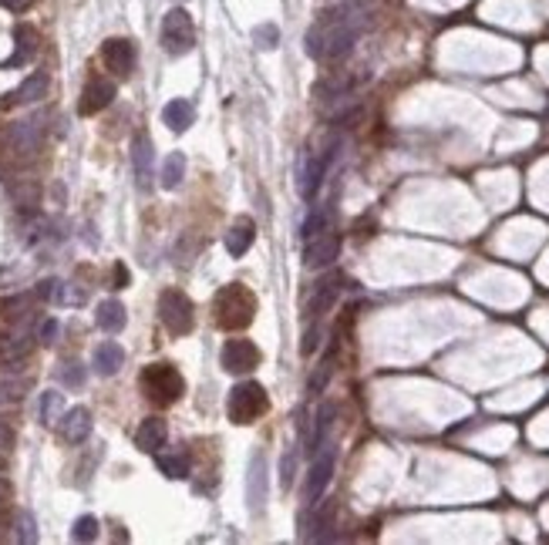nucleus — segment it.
<instances>
[{
    "label": "nucleus",
    "instance_id": "nucleus-1",
    "mask_svg": "<svg viewBox=\"0 0 549 545\" xmlns=\"http://www.w3.org/2000/svg\"><path fill=\"white\" fill-rule=\"evenodd\" d=\"M371 17L367 0H341L334 4L331 11H324L317 17V24L307 31L304 47L314 61H341L354 51V45L361 41Z\"/></svg>",
    "mask_w": 549,
    "mask_h": 545
},
{
    "label": "nucleus",
    "instance_id": "nucleus-2",
    "mask_svg": "<svg viewBox=\"0 0 549 545\" xmlns=\"http://www.w3.org/2000/svg\"><path fill=\"white\" fill-rule=\"evenodd\" d=\"M213 313H216V323L223 330H246L253 323V313H256V296H253L250 286L243 283H229L223 286L213 300Z\"/></svg>",
    "mask_w": 549,
    "mask_h": 545
},
{
    "label": "nucleus",
    "instance_id": "nucleus-3",
    "mask_svg": "<svg viewBox=\"0 0 549 545\" xmlns=\"http://www.w3.org/2000/svg\"><path fill=\"white\" fill-rule=\"evenodd\" d=\"M138 384H142V394L159 408H169L185 394V377L172 363H149L138 377Z\"/></svg>",
    "mask_w": 549,
    "mask_h": 545
},
{
    "label": "nucleus",
    "instance_id": "nucleus-4",
    "mask_svg": "<svg viewBox=\"0 0 549 545\" xmlns=\"http://www.w3.org/2000/svg\"><path fill=\"white\" fill-rule=\"evenodd\" d=\"M270 411V398H266L264 384H256V381H243L229 391L226 398V414L233 424H253V421H260Z\"/></svg>",
    "mask_w": 549,
    "mask_h": 545
},
{
    "label": "nucleus",
    "instance_id": "nucleus-5",
    "mask_svg": "<svg viewBox=\"0 0 549 545\" xmlns=\"http://www.w3.org/2000/svg\"><path fill=\"white\" fill-rule=\"evenodd\" d=\"M159 320H162V327L169 330V333H175V337L193 333V327H195L193 300H189L183 290H162L159 293Z\"/></svg>",
    "mask_w": 549,
    "mask_h": 545
},
{
    "label": "nucleus",
    "instance_id": "nucleus-6",
    "mask_svg": "<svg viewBox=\"0 0 549 545\" xmlns=\"http://www.w3.org/2000/svg\"><path fill=\"white\" fill-rule=\"evenodd\" d=\"M162 47H165L172 57H183L195 47V24L185 7H172V11L162 17Z\"/></svg>",
    "mask_w": 549,
    "mask_h": 545
},
{
    "label": "nucleus",
    "instance_id": "nucleus-7",
    "mask_svg": "<svg viewBox=\"0 0 549 545\" xmlns=\"http://www.w3.org/2000/svg\"><path fill=\"white\" fill-rule=\"evenodd\" d=\"M334 465H337V444L327 441L321 451L314 454V465L307 471V489H304V501L307 505H317L324 499V491H327V485H331L334 478Z\"/></svg>",
    "mask_w": 549,
    "mask_h": 545
},
{
    "label": "nucleus",
    "instance_id": "nucleus-8",
    "mask_svg": "<svg viewBox=\"0 0 549 545\" xmlns=\"http://www.w3.org/2000/svg\"><path fill=\"white\" fill-rule=\"evenodd\" d=\"M45 132H47V114H31V118L14 122L11 132H7V142H11L14 155L31 159L37 148H41V142H45Z\"/></svg>",
    "mask_w": 549,
    "mask_h": 545
},
{
    "label": "nucleus",
    "instance_id": "nucleus-9",
    "mask_svg": "<svg viewBox=\"0 0 549 545\" xmlns=\"http://www.w3.org/2000/svg\"><path fill=\"white\" fill-rule=\"evenodd\" d=\"M337 148H341V142L334 138L324 152H310L307 159H304V169H300V195H304L307 203H314V195L321 193V182H324V175H327V169H331Z\"/></svg>",
    "mask_w": 549,
    "mask_h": 545
},
{
    "label": "nucleus",
    "instance_id": "nucleus-10",
    "mask_svg": "<svg viewBox=\"0 0 549 545\" xmlns=\"http://www.w3.org/2000/svg\"><path fill=\"white\" fill-rule=\"evenodd\" d=\"M219 363L229 374H250L260 367V347L246 337H233V341L223 343V353H219Z\"/></svg>",
    "mask_w": 549,
    "mask_h": 545
},
{
    "label": "nucleus",
    "instance_id": "nucleus-11",
    "mask_svg": "<svg viewBox=\"0 0 549 545\" xmlns=\"http://www.w3.org/2000/svg\"><path fill=\"white\" fill-rule=\"evenodd\" d=\"M307 246H304V263H307L310 270H324V266H331L337 256H341V233L334 226L321 229L317 236L304 239Z\"/></svg>",
    "mask_w": 549,
    "mask_h": 545
},
{
    "label": "nucleus",
    "instance_id": "nucleus-12",
    "mask_svg": "<svg viewBox=\"0 0 549 545\" xmlns=\"http://www.w3.org/2000/svg\"><path fill=\"white\" fill-rule=\"evenodd\" d=\"M102 61L112 74L128 78V74L135 71V45L125 41V37H108L102 45Z\"/></svg>",
    "mask_w": 549,
    "mask_h": 545
},
{
    "label": "nucleus",
    "instance_id": "nucleus-13",
    "mask_svg": "<svg viewBox=\"0 0 549 545\" xmlns=\"http://www.w3.org/2000/svg\"><path fill=\"white\" fill-rule=\"evenodd\" d=\"M246 501H250V511H264V505H266V454L264 451L250 454V471H246Z\"/></svg>",
    "mask_w": 549,
    "mask_h": 545
},
{
    "label": "nucleus",
    "instance_id": "nucleus-14",
    "mask_svg": "<svg viewBox=\"0 0 549 545\" xmlns=\"http://www.w3.org/2000/svg\"><path fill=\"white\" fill-rule=\"evenodd\" d=\"M112 102H115V81L92 78L88 84H85V91H81L78 112L81 114H98V112H105Z\"/></svg>",
    "mask_w": 549,
    "mask_h": 545
},
{
    "label": "nucleus",
    "instance_id": "nucleus-15",
    "mask_svg": "<svg viewBox=\"0 0 549 545\" xmlns=\"http://www.w3.org/2000/svg\"><path fill=\"white\" fill-rule=\"evenodd\" d=\"M92 411L88 408H71L65 411L61 418H57V428H61V438L68 444H81L88 441V434H92Z\"/></svg>",
    "mask_w": 549,
    "mask_h": 545
},
{
    "label": "nucleus",
    "instance_id": "nucleus-16",
    "mask_svg": "<svg viewBox=\"0 0 549 545\" xmlns=\"http://www.w3.org/2000/svg\"><path fill=\"white\" fill-rule=\"evenodd\" d=\"M152 159H155V145L149 135L132 138V169H135V185L149 189L152 185Z\"/></svg>",
    "mask_w": 549,
    "mask_h": 545
},
{
    "label": "nucleus",
    "instance_id": "nucleus-17",
    "mask_svg": "<svg viewBox=\"0 0 549 545\" xmlns=\"http://www.w3.org/2000/svg\"><path fill=\"white\" fill-rule=\"evenodd\" d=\"M165 441H169V424L162 418H145L142 424H138L135 431V444L142 448L145 454H155L165 448Z\"/></svg>",
    "mask_w": 549,
    "mask_h": 545
},
{
    "label": "nucleus",
    "instance_id": "nucleus-18",
    "mask_svg": "<svg viewBox=\"0 0 549 545\" xmlns=\"http://www.w3.org/2000/svg\"><path fill=\"white\" fill-rule=\"evenodd\" d=\"M337 296H341V276L334 272V276H327V280H321L317 283V290H314V300L307 303V317L310 320H321L327 310L337 303Z\"/></svg>",
    "mask_w": 549,
    "mask_h": 545
},
{
    "label": "nucleus",
    "instance_id": "nucleus-19",
    "mask_svg": "<svg viewBox=\"0 0 549 545\" xmlns=\"http://www.w3.org/2000/svg\"><path fill=\"white\" fill-rule=\"evenodd\" d=\"M334 418H337V404H321V411H317V418H314V434L307 438V454L314 458V454L321 451L324 444L331 441V428H334Z\"/></svg>",
    "mask_w": 549,
    "mask_h": 545
},
{
    "label": "nucleus",
    "instance_id": "nucleus-20",
    "mask_svg": "<svg viewBox=\"0 0 549 545\" xmlns=\"http://www.w3.org/2000/svg\"><path fill=\"white\" fill-rule=\"evenodd\" d=\"M92 363H95V371H98L102 377H112V374H118V371H122V363H125V351H122L115 341H105V343H98V347H95Z\"/></svg>",
    "mask_w": 549,
    "mask_h": 545
},
{
    "label": "nucleus",
    "instance_id": "nucleus-21",
    "mask_svg": "<svg viewBox=\"0 0 549 545\" xmlns=\"http://www.w3.org/2000/svg\"><path fill=\"white\" fill-rule=\"evenodd\" d=\"M162 122L172 128V132H185V128H193L195 122V108L189 98H172L165 108H162Z\"/></svg>",
    "mask_w": 549,
    "mask_h": 545
},
{
    "label": "nucleus",
    "instance_id": "nucleus-22",
    "mask_svg": "<svg viewBox=\"0 0 549 545\" xmlns=\"http://www.w3.org/2000/svg\"><path fill=\"white\" fill-rule=\"evenodd\" d=\"M155 465H159L162 475L172 478V481H183V478H189V471H193V461H189L185 451H155Z\"/></svg>",
    "mask_w": 549,
    "mask_h": 545
},
{
    "label": "nucleus",
    "instance_id": "nucleus-23",
    "mask_svg": "<svg viewBox=\"0 0 549 545\" xmlns=\"http://www.w3.org/2000/svg\"><path fill=\"white\" fill-rule=\"evenodd\" d=\"M125 303H118V300H105L98 303V313H95V323L105 330V333H118V330H125Z\"/></svg>",
    "mask_w": 549,
    "mask_h": 545
},
{
    "label": "nucleus",
    "instance_id": "nucleus-24",
    "mask_svg": "<svg viewBox=\"0 0 549 545\" xmlns=\"http://www.w3.org/2000/svg\"><path fill=\"white\" fill-rule=\"evenodd\" d=\"M47 84H51V78H47V71H35L31 78H24V84L17 91H14V102L21 104H31V102H41L47 94Z\"/></svg>",
    "mask_w": 549,
    "mask_h": 545
},
{
    "label": "nucleus",
    "instance_id": "nucleus-25",
    "mask_svg": "<svg viewBox=\"0 0 549 545\" xmlns=\"http://www.w3.org/2000/svg\"><path fill=\"white\" fill-rule=\"evenodd\" d=\"M253 236H256V233H253V223H250V219L236 223V226H233V229L226 233V250H229V256H236V260H240V256H246V253H250V246H253Z\"/></svg>",
    "mask_w": 549,
    "mask_h": 545
},
{
    "label": "nucleus",
    "instance_id": "nucleus-26",
    "mask_svg": "<svg viewBox=\"0 0 549 545\" xmlns=\"http://www.w3.org/2000/svg\"><path fill=\"white\" fill-rule=\"evenodd\" d=\"M314 509V532H307L304 539H314V542H331L334 539V505H310Z\"/></svg>",
    "mask_w": 549,
    "mask_h": 545
},
{
    "label": "nucleus",
    "instance_id": "nucleus-27",
    "mask_svg": "<svg viewBox=\"0 0 549 545\" xmlns=\"http://www.w3.org/2000/svg\"><path fill=\"white\" fill-rule=\"evenodd\" d=\"M14 41H17V51H14L11 64H27V61L37 54V31L27 27V24H21V27L14 31Z\"/></svg>",
    "mask_w": 549,
    "mask_h": 545
},
{
    "label": "nucleus",
    "instance_id": "nucleus-28",
    "mask_svg": "<svg viewBox=\"0 0 549 545\" xmlns=\"http://www.w3.org/2000/svg\"><path fill=\"white\" fill-rule=\"evenodd\" d=\"M185 175V155L183 152H172L169 159H165V165H162V189H179V182H183Z\"/></svg>",
    "mask_w": 549,
    "mask_h": 545
},
{
    "label": "nucleus",
    "instance_id": "nucleus-29",
    "mask_svg": "<svg viewBox=\"0 0 549 545\" xmlns=\"http://www.w3.org/2000/svg\"><path fill=\"white\" fill-rule=\"evenodd\" d=\"M327 226H334V205H314V213H310L307 223H304V239L317 236V233Z\"/></svg>",
    "mask_w": 549,
    "mask_h": 545
},
{
    "label": "nucleus",
    "instance_id": "nucleus-30",
    "mask_svg": "<svg viewBox=\"0 0 549 545\" xmlns=\"http://www.w3.org/2000/svg\"><path fill=\"white\" fill-rule=\"evenodd\" d=\"M71 539L75 542H95L98 539V519L95 515H81L78 522H75V529H71Z\"/></svg>",
    "mask_w": 549,
    "mask_h": 545
},
{
    "label": "nucleus",
    "instance_id": "nucleus-31",
    "mask_svg": "<svg viewBox=\"0 0 549 545\" xmlns=\"http://www.w3.org/2000/svg\"><path fill=\"white\" fill-rule=\"evenodd\" d=\"M57 418H61V394L57 391H45L41 394V421L45 424H57Z\"/></svg>",
    "mask_w": 549,
    "mask_h": 545
},
{
    "label": "nucleus",
    "instance_id": "nucleus-32",
    "mask_svg": "<svg viewBox=\"0 0 549 545\" xmlns=\"http://www.w3.org/2000/svg\"><path fill=\"white\" fill-rule=\"evenodd\" d=\"M17 542L24 545L37 542V522L31 511H17Z\"/></svg>",
    "mask_w": 549,
    "mask_h": 545
},
{
    "label": "nucleus",
    "instance_id": "nucleus-33",
    "mask_svg": "<svg viewBox=\"0 0 549 545\" xmlns=\"http://www.w3.org/2000/svg\"><path fill=\"white\" fill-rule=\"evenodd\" d=\"M253 37H256V45L266 47V51H274V47L280 45V31H276V24H260V27L253 31Z\"/></svg>",
    "mask_w": 549,
    "mask_h": 545
},
{
    "label": "nucleus",
    "instance_id": "nucleus-34",
    "mask_svg": "<svg viewBox=\"0 0 549 545\" xmlns=\"http://www.w3.org/2000/svg\"><path fill=\"white\" fill-rule=\"evenodd\" d=\"M294 471H297V451L290 448V451L284 454V465H280V485H284V489L294 485Z\"/></svg>",
    "mask_w": 549,
    "mask_h": 545
},
{
    "label": "nucleus",
    "instance_id": "nucleus-35",
    "mask_svg": "<svg viewBox=\"0 0 549 545\" xmlns=\"http://www.w3.org/2000/svg\"><path fill=\"white\" fill-rule=\"evenodd\" d=\"M24 391V381H0V401H17Z\"/></svg>",
    "mask_w": 549,
    "mask_h": 545
},
{
    "label": "nucleus",
    "instance_id": "nucleus-36",
    "mask_svg": "<svg viewBox=\"0 0 549 545\" xmlns=\"http://www.w3.org/2000/svg\"><path fill=\"white\" fill-rule=\"evenodd\" d=\"M61 381H65V384H71V387H81V381H85V374H81V363H65Z\"/></svg>",
    "mask_w": 549,
    "mask_h": 545
},
{
    "label": "nucleus",
    "instance_id": "nucleus-37",
    "mask_svg": "<svg viewBox=\"0 0 549 545\" xmlns=\"http://www.w3.org/2000/svg\"><path fill=\"white\" fill-rule=\"evenodd\" d=\"M55 337H57V320H45V323H41V330H37V341L55 343Z\"/></svg>",
    "mask_w": 549,
    "mask_h": 545
},
{
    "label": "nucleus",
    "instance_id": "nucleus-38",
    "mask_svg": "<svg viewBox=\"0 0 549 545\" xmlns=\"http://www.w3.org/2000/svg\"><path fill=\"white\" fill-rule=\"evenodd\" d=\"M317 347H321V330H307V337H304V347H300V351H304V357H310V353L317 351Z\"/></svg>",
    "mask_w": 549,
    "mask_h": 545
},
{
    "label": "nucleus",
    "instance_id": "nucleus-39",
    "mask_svg": "<svg viewBox=\"0 0 549 545\" xmlns=\"http://www.w3.org/2000/svg\"><path fill=\"white\" fill-rule=\"evenodd\" d=\"M11 441H14V434L7 424H0V454H7L11 451Z\"/></svg>",
    "mask_w": 549,
    "mask_h": 545
},
{
    "label": "nucleus",
    "instance_id": "nucleus-40",
    "mask_svg": "<svg viewBox=\"0 0 549 545\" xmlns=\"http://www.w3.org/2000/svg\"><path fill=\"white\" fill-rule=\"evenodd\" d=\"M0 4H4L7 11H27V7L35 4V0H0Z\"/></svg>",
    "mask_w": 549,
    "mask_h": 545
},
{
    "label": "nucleus",
    "instance_id": "nucleus-41",
    "mask_svg": "<svg viewBox=\"0 0 549 545\" xmlns=\"http://www.w3.org/2000/svg\"><path fill=\"white\" fill-rule=\"evenodd\" d=\"M115 283H118V286H115V290H122V286L128 283V270H125V266H122V263L115 266Z\"/></svg>",
    "mask_w": 549,
    "mask_h": 545
},
{
    "label": "nucleus",
    "instance_id": "nucleus-42",
    "mask_svg": "<svg viewBox=\"0 0 549 545\" xmlns=\"http://www.w3.org/2000/svg\"><path fill=\"white\" fill-rule=\"evenodd\" d=\"M4 495H7V485H4V481H0V499H4Z\"/></svg>",
    "mask_w": 549,
    "mask_h": 545
}]
</instances>
